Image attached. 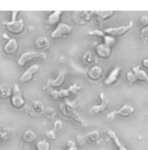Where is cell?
Segmentation results:
<instances>
[{"mask_svg": "<svg viewBox=\"0 0 148 150\" xmlns=\"http://www.w3.org/2000/svg\"><path fill=\"white\" fill-rule=\"evenodd\" d=\"M139 37L142 42L147 43L148 39V25L141 30Z\"/></svg>", "mask_w": 148, "mask_h": 150, "instance_id": "obj_27", "label": "cell"}, {"mask_svg": "<svg viewBox=\"0 0 148 150\" xmlns=\"http://www.w3.org/2000/svg\"><path fill=\"white\" fill-rule=\"evenodd\" d=\"M56 112L55 110L52 108H47L46 109H45V112L44 114H45V115L50 119H52L55 117Z\"/></svg>", "mask_w": 148, "mask_h": 150, "instance_id": "obj_33", "label": "cell"}, {"mask_svg": "<svg viewBox=\"0 0 148 150\" xmlns=\"http://www.w3.org/2000/svg\"><path fill=\"white\" fill-rule=\"evenodd\" d=\"M132 72L135 76L137 81H140L148 84V76L142 69H140L139 66L135 67L132 68Z\"/></svg>", "mask_w": 148, "mask_h": 150, "instance_id": "obj_22", "label": "cell"}, {"mask_svg": "<svg viewBox=\"0 0 148 150\" xmlns=\"http://www.w3.org/2000/svg\"><path fill=\"white\" fill-rule=\"evenodd\" d=\"M11 98V105L15 109H20L24 106L25 100L23 98V93L18 85L16 84L14 86Z\"/></svg>", "mask_w": 148, "mask_h": 150, "instance_id": "obj_7", "label": "cell"}, {"mask_svg": "<svg viewBox=\"0 0 148 150\" xmlns=\"http://www.w3.org/2000/svg\"><path fill=\"white\" fill-rule=\"evenodd\" d=\"M116 117V115L115 114V111L111 112L108 113L107 114V115L106 116V119H105L106 121L108 123H111L115 120Z\"/></svg>", "mask_w": 148, "mask_h": 150, "instance_id": "obj_35", "label": "cell"}, {"mask_svg": "<svg viewBox=\"0 0 148 150\" xmlns=\"http://www.w3.org/2000/svg\"><path fill=\"white\" fill-rule=\"evenodd\" d=\"M67 150H78V149L74 142L68 141L67 143Z\"/></svg>", "mask_w": 148, "mask_h": 150, "instance_id": "obj_36", "label": "cell"}, {"mask_svg": "<svg viewBox=\"0 0 148 150\" xmlns=\"http://www.w3.org/2000/svg\"><path fill=\"white\" fill-rule=\"evenodd\" d=\"M45 135L48 139L51 140H55L56 139V133L52 129L46 132Z\"/></svg>", "mask_w": 148, "mask_h": 150, "instance_id": "obj_34", "label": "cell"}, {"mask_svg": "<svg viewBox=\"0 0 148 150\" xmlns=\"http://www.w3.org/2000/svg\"><path fill=\"white\" fill-rule=\"evenodd\" d=\"M94 52L95 54L101 59H108L111 56L112 48L104 44H98L94 47Z\"/></svg>", "mask_w": 148, "mask_h": 150, "instance_id": "obj_15", "label": "cell"}, {"mask_svg": "<svg viewBox=\"0 0 148 150\" xmlns=\"http://www.w3.org/2000/svg\"><path fill=\"white\" fill-rule=\"evenodd\" d=\"M27 30H28L29 32H31V31H33V28L31 27H29L28 28Z\"/></svg>", "mask_w": 148, "mask_h": 150, "instance_id": "obj_39", "label": "cell"}, {"mask_svg": "<svg viewBox=\"0 0 148 150\" xmlns=\"http://www.w3.org/2000/svg\"><path fill=\"white\" fill-rule=\"evenodd\" d=\"M35 59L45 60L47 59V56L44 52H27L19 57L17 61V64L19 67H24L27 63Z\"/></svg>", "mask_w": 148, "mask_h": 150, "instance_id": "obj_3", "label": "cell"}, {"mask_svg": "<svg viewBox=\"0 0 148 150\" xmlns=\"http://www.w3.org/2000/svg\"><path fill=\"white\" fill-rule=\"evenodd\" d=\"M95 58L90 52L86 53L83 56V61L86 64H91L95 62Z\"/></svg>", "mask_w": 148, "mask_h": 150, "instance_id": "obj_28", "label": "cell"}, {"mask_svg": "<svg viewBox=\"0 0 148 150\" xmlns=\"http://www.w3.org/2000/svg\"><path fill=\"white\" fill-rule=\"evenodd\" d=\"M87 34L90 37L99 38H102V39H103L106 35L103 31H100V30H94V31H89L87 33Z\"/></svg>", "mask_w": 148, "mask_h": 150, "instance_id": "obj_30", "label": "cell"}, {"mask_svg": "<svg viewBox=\"0 0 148 150\" xmlns=\"http://www.w3.org/2000/svg\"><path fill=\"white\" fill-rule=\"evenodd\" d=\"M135 112L134 108L129 105H125L122 106L118 110L115 111L116 115L122 117L128 118L131 116Z\"/></svg>", "mask_w": 148, "mask_h": 150, "instance_id": "obj_19", "label": "cell"}, {"mask_svg": "<svg viewBox=\"0 0 148 150\" xmlns=\"http://www.w3.org/2000/svg\"><path fill=\"white\" fill-rule=\"evenodd\" d=\"M107 134L108 136L112 140V142L114 143L115 146L116 147L117 150H129L122 144L117 135L114 132L112 131H108Z\"/></svg>", "mask_w": 148, "mask_h": 150, "instance_id": "obj_23", "label": "cell"}, {"mask_svg": "<svg viewBox=\"0 0 148 150\" xmlns=\"http://www.w3.org/2000/svg\"><path fill=\"white\" fill-rule=\"evenodd\" d=\"M51 144L45 140H39L36 144V150H51Z\"/></svg>", "mask_w": 148, "mask_h": 150, "instance_id": "obj_26", "label": "cell"}, {"mask_svg": "<svg viewBox=\"0 0 148 150\" xmlns=\"http://www.w3.org/2000/svg\"><path fill=\"white\" fill-rule=\"evenodd\" d=\"M122 70L120 67H116L113 69L104 80V85L110 87L115 84L119 79Z\"/></svg>", "mask_w": 148, "mask_h": 150, "instance_id": "obj_14", "label": "cell"}, {"mask_svg": "<svg viewBox=\"0 0 148 150\" xmlns=\"http://www.w3.org/2000/svg\"><path fill=\"white\" fill-rule=\"evenodd\" d=\"M101 137L100 133L97 131L90 132L85 135L78 134L76 137V140L78 145L80 147H83L89 140L92 142L98 141Z\"/></svg>", "mask_w": 148, "mask_h": 150, "instance_id": "obj_8", "label": "cell"}, {"mask_svg": "<svg viewBox=\"0 0 148 150\" xmlns=\"http://www.w3.org/2000/svg\"><path fill=\"white\" fill-rule=\"evenodd\" d=\"M73 17L75 23L80 25H83L91 20V14L87 11L75 12Z\"/></svg>", "mask_w": 148, "mask_h": 150, "instance_id": "obj_13", "label": "cell"}, {"mask_svg": "<svg viewBox=\"0 0 148 150\" xmlns=\"http://www.w3.org/2000/svg\"><path fill=\"white\" fill-rule=\"evenodd\" d=\"M126 80L130 84H133L137 81V78L132 71H129L126 74Z\"/></svg>", "mask_w": 148, "mask_h": 150, "instance_id": "obj_31", "label": "cell"}, {"mask_svg": "<svg viewBox=\"0 0 148 150\" xmlns=\"http://www.w3.org/2000/svg\"><path fill=\"white\" fill-rule=\"evenodd\" d=\"M39 70V65L34 64L31 65L27 71H26L23 74L21 75L19 79V81L21 84H25L31 81L34 76L37 74Z\"/></svg>", "mask_w": 148, "mask_h": 150, "instance_id": "obj_12", "label": "cell"}, {"mask_svg": "<svg viewBox=\"0 0 148 150\" xmlns=\"http://www.w3.org/2000/svg\"><path fill=\"white\" fill-rule=\"evenodd\" d=\"M103 39L104 43L111 48H112L116 43V39L110 36L105 35V37L103 38Z\"/></svg>", "mask_w": 148, "mask_h": 150, "instance_id": "obj_29", "label": "cell"}, {"mask_svg": "<svg viewBox=\"0 0 148 150\" xmlns=\"http://www.w3.org/2000/svg\"><path fill=\"white\" fill-rule=\"evenodd\" d=\"M133 27V22L130 21L128 25L113 27V28H108L104 29L103 32L106 35L110 36L112 37L116 38L120 37L125 35L126 33H127L130 31Z\"/></svg>", "mask_w": 148, "mask_h": 150, "instance_id": "obj_4", "label": "cell"}, {"mask_svg": "<svg viewBox=\"0 0 148 150\" xmlns=\"http://www.w3.org/2000/svg\"><path fill=\"white\" fill-rule=\"evenodd\" d=\"M91 15L94 16L98 20L106 21L113 16L115 12L112 11H91L90 12Z\"/></svg>", "mask_w": 148, "mask_h": 150, "instance_id": "obj_21", "label": "cell"}, {"mask_svg": "<svg viewBox=\"0 0 148 150\" xmlns=\"http://www.w3.org/2000/svg\"><path fill=\"white\" fill-rule=\"evenodd\" d=\"M67 75V69H63L57 75L56 79L53 80H49L46 81L45 89H50L51 88H57L62 86L66 79Z\"/></svg>", "mask_w": 148, "mask_h": 150, "instance_id": "obj_11", "label": "cell"}, {"mask_svg": "<svg viewBox=\"0 0 148 150\" xmlns=\"http://www.w3.org/2000/svg\"><path fill=\"white\" fill-rule=\"evenodd\" d=\"M99 98L101 100L100 104L98 105H94L92 107L88 113L90 115H97L104 112H105L108 105H109V101L107 99L106 96L103 93H101L99 95Z\"/></svg>", "mask_w": 148, "mask_h": 150, "instance_id": "obj_10", "label": "cell"}, {"mask_svg": "<svg viewBox=\"0 0 148 150\" xmlns=\"http://www.w3.org/2000/svg\"><path fill=\"white\" fill-rule=\"evenodd\" d=\"M142 65L144 67L148 69V59H145L142 61Z\"/></svg>", "mask_w": 148, "mask_h": 150, "instance_id": "obj_38", "label": "cell"}, {"mask_svg": "<svg viewBox=\"0 0 148 150\" xmlns=\"http://www.w3.org/2000/svg\"><path fill=\"white\" fill-rule=\"evenodd\" d=\"M73 31V28L66 24L61 23L58 25L55 30L51 34L50 37L55 40L63 39L70 35Z\"/></svg>", "mask_w": 148, "mask_h": 150, "instance_id": "obj_5", "label": "cell"}, {"mask_svg": "<svg viewBox=\"0 0 148 150\" xmlns=\"http://www.w3.org/2000/svg\"><path fill=\"white\" fill-rule=\"evenodd\" d=\"M139 22L141 23V24L143 26H145L147 25L148 24V17L147 16H144L142 17H141L139 19Z\"/></svg>", "mask_w": 148, "mask_h": 150, "instance_id": "obj_37", "label": "cell"}, {"mask_svg": "<svg viewBox=\"0 0 148 150\" xmlns=\"http://www.w3.org/2000/svg\"><path fill=\"white\" fill-rule=\"evenodd\" d=\"M104 69L98 65H94L90 68L87 72L88 77L92 81L98 80L103 75Z\"/></svg>", "mask_w": 148, "mask_h": 150, "instance_id": "obj_17", "label": "cell"}, {"mask_svg": "<svg viewBox=\"0 0 148 150\" xmlns=\"http://www.w3.org/2000/svg\"><path fill=\"white\" fill-rule=\"evenodd\" d=\"M81 90V87L77 84H74L70 86L68 89H63L60 90H56L52 88L49 89L48 94L53 99L57 100L60 99H64L73 96Z\"/></svg>", "mask_w": 148, "mask_h": 150, "instance_id": "obj_2", "label": "cell"}, {"mask_svg": "<svg viewBox=\"0 0 148 150\" xmlns=\"http://www.w3.org/2000/svg\"><path fill=\"white\" fill-rule=\"evenodd\" d=\"M18 41L14 38H10L7 43L3 47L4 53L8 56H14L18 51Z\"/></svg>", "mask_w": 148, "mask_h": 150, "instance_id": "obj_16", "label": "cell"}, {"mask_svg": "<svg viewBox=\"0 0 148 150\" xmlns=\"http://www.w3.org/2000/svg\"><path fill=\"white\" fill-rule=\"evenodd\" d=\"M63 14V11H56L51 13L48 18L46 19V23L49 25H55L56 24H58L60 20L62 15Z\"/></svg>", "mask_w": 148, "mask_h": 150, "instance_id": "obj_20", "label": "cell"}, {"mask_svg": "<svg viewBox=\"0 0 148 150\" xmlns=\"http://www.w3.org/2000/svg\"><path fill=\"white\" fill-rule=\"evenodd\" d=\"M34 46L37 50L39 51V52H43L49 49L51 47V43L47 38L40 37L35 40Z\"/></svg>", "mask_w": 148, "mask_h": 150, "instance_id": "obj_18", "label": "cell"}, {"mask_svg": "<svg viewBox=\"0 0 148 150\" xmlns=\"http://www.w3.org/2000/svg\"><path fill=\"white\" fill-rule=\"evenodd\" d=\"M59 109L61 114L65 118L82 126H86L82 118L74 110V107L70 103H60L59 105Z\"/></svg>", "mask_w": 148, "mask_h": 150, "instance_id": "obj_1", "label": "cell"}, {"mask_svg": "<svg viewBox=\"0 0 148 150\" xmlns=\"http://www.w3.org/2000/svg\"><path fill=\"white\" fill-rule=\"evenodd\" d=\"M26 110L31 117H39L44 114L45 108L41 102L34 100L27 107Z\"/></svg>", "mask_w": 148, "mask_h": 150, "instance_id": "obj_9", "label": "cell"}, {"mask_svg": "<svg viewBox=\"0 0 148 150\" xmlns=\"http://www.w3.org/2000/svg\"></svg>", "mask_w": 148, "mask_h": 150, "instance_id": "obj_40", "label": "cell"}, {"mask_svg": "<svg viewBox=\"0 0 148 150\" xmlns=\"http://www.w3.org/2000/svg\"><path fill=\"white\" fill-rule=\"evenodd\" d=\"M12 90L6 86H0V98L6 99L11 97Z\"/></svg>", "mask_w": 148, "mask_h": 150, "instance_id": "obj_25", "label": "cell"}, {"mask_svg": "<svg viewBox=\"0 0 148 150\" xmlns=\"http://www.w3.org/2000/svg\"><path fill=\"white\" fill-rule=\"evenodd\" d=\"M37 137L34 132L31 129H27L24 132L22 135V140L26 144H31L36 140Z\"/></svg>", "mask_w": 148, "mask_h": 150, "instance_id": "obj_24", "label": "cell"}, {"mask_svg": "<svg viewBox=\"0 0 148 150\" xmlns=\"http://www.w3.org/2000/svg\"><path fill=\"white\" fill-rule=\"evenodd\" d=\"M3 24L10 33L14 35L21 34L25 28V24L22 19H11L10 21L3 23Z\"/></svg>", "mask_w": 148, "mask_h": 150, "instance_id": "obj_6", "label": "cell"}, {"mask_svg": "<svg viewBox=\"0 0 148 150\" xmlns=\"http://www.w3.org/2000/svg\"><path fill=\"white\" fill-rule=\"evenodd\" d=\"M63 128V124L60 120H56L53 123L52 130L56 133L61 131Z\"/></svg>", "mask_w": 148, "mask_h": 150, "instance_id": "obj_32", "label": "cell"}]
</instances>
